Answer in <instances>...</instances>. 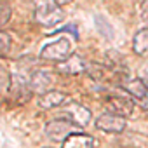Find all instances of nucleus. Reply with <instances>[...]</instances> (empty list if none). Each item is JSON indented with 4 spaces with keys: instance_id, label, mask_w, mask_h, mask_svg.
<instances>
[{
    "instance_id": "nucleus-1",
    "label": "nucleus",
    "mask_w": 148,
    "mask_h": 148,
    "mask_svg": "<svg viewBox=\"0 0 148 148\" xmlns=\"http://www.w3.org/2000/svg\"><path fill=\"white\" fill-rule=\"evenodd\" d=\"M35 19L44 26H56L64 19V11L58 2L47 0L35 5Z\"/></svg>"
},
{
    "instance_id": "nucleus-2",
    "label": "nucleus",
    "mask_w": 148,
    "mask_h": 148,
    "mask_svg": "<svg viewBox=\"0 0 148 148\" xmlns=\"http://www.w3.org/2000/svg\"><path fill=\"white\" fill-rule=\"evenodd\" d=\"M71 56V40L68 37H59L54 42H49L47 45L42 47L40 58L45 61H54V63H63Z\"/></svg>"
},
{
    "instance_id": "nucleus-3",
    "label": "nucleus",
    "mask_w": 148,
    "mask_h": 148,
    "mask_svg": "<svg viewBox=\"0 0 148 148\" xmlns=\"http://www.w3.org/2000/svg\"><path fill=\"white\" fill-rule=\"evenodd\" d=\"M61 113H63L64 120L71 122L77 127H86L91 122V117H92L89 108H86L84 105H79V103H73V101H70V105H66Z\"/></svg>"
},
{
    "instance_id": "nucleus-4",
    "label": "nucleus",
    "mask_w": 148,
    "mask_h": 148,
    "mask_svg": "<svg viewBox=\"0 0 148 148\" xmlns=\"http://www.w3.org/2000/svg\"><path fill=\"white\" fill-rule=\"evenodd\" d=\"M73 127L75 125L68 120H64V119H54V120L45 124L44 132L51 141H61L63 143L70 134H73Z\"/></svg>"
},
{
    "instance_id": "nucleus-5",
    "label": "nucleus",
    "mask_w": 148,
    "mask_h": 148,
    "mask_svg": "<svg viewBox=\"0 0 148 148\" xmlns=\"http://www.w3.org/2000/svg\"><path fill=\"white\" fill-rule=\"evenodd\" d=\"M106 106L110 113L119 115V117H129L134 112V101L129 96H120V94H112L106 98Z\"/></svg>"
},
{
    "instance_id": "nucleus-6",
    "label": "nucleus",
    "mask_w": 148,
    "mask_h": 148,
    "mask_svg": "<svg viewBox=\"0 0 148 148\" xmlns=\"http://www.w3.org/2000/svg\"><path fill=\"white\" fill-rule=\"evenodd\" d=\"M127 122L124 117H119V115H113L110 112L106 113H101L98 119H96V127L103 132H110V134H119L125 129Z\"/></svg>"
},
{
    "instance_id": "nucleus-7",
    "label": "nucleus",
    "mask_w": 148,
    "mask_h": 148,
    "mask_svg": "<svg viewBox=\"0 0 148 148\" xmlns=\"http://www.w3.org/2000/svg\"><path fill=\"white\" fill-rule=\"evenodd\" d=\"M52 80H54V77H52L51 71H47V70H37L33 75H32L30 82H28V87H30L32 94L42 96V94L52 91V89H51Z\"/></svg>"
},
{
    "instance_id": "nucleus-8",
    "label": "nucleus",
    "mask_w": 148,
    "mask_h": 148,
    "mask_svg": "<svg viewBox=\"0 0 148 148\" xmlns=\"http://www.w3.org/2000/svg\"><path fill=\"white\" fill-rule=\"evenodd\" d=\"M56 70L59 73H64V75H79V73H84L87 70V63L84 61L82 56L79 54H71L68 59H64L63 63H58Z\"/></svg>"
},
{
    "instance_id": "nucleus-9",
    "label": "nucleus",
    "mask_w": 148,
    "mask_h": 148,
    "mask_svg": "<svg viewBox=\"0 0 148 148\" xmlns=\"http://www.w3.org/2000/svg\"><path fill=\"white\" fill-rule=\"evenodd\" d=\"M66 101H68V94H64L61 91H49L38 98V106L44 110H51V108L63 106Z\"/></svg>"
},
{
    "instance_id": "nucleus-10",
    "label": "nucleus",
    "mask_w": 148,
    "mask_h": 148,
    "mask_svg": "<svg viewBox=\"0 0 148 148\" xmlns=\"http://www.w3.org/2000/svg\"><path fill=\"white\" fill-rule=\"evenodd\" d=\"M61 148H94V138L86 132H73L63 141Z\"/></svg>"
},
{
    "instance_id": "nucleus-11",
    "label": "nucleus",
    "mask_w": 148,
    "mask_h": 148,
    "mask_svg": "<svg viewBox=\"0 0 148 148\" xmlns=\"http://www.w3.org/2000/svg\"><path fill=\"white\" fill-rule=\"evenodd\" d=\"M122 89L129 94V98H134V99H145L148 96V89L146 86L136 77V79H125L122 82Z\"/></svg>"
},
{
    "instance_id": "nucleus-12",
    "label": "nucleus",
    "mask_w": 148,
    "mask_h": 148,
    "mask_svg": "<svg viewBox=\"0 0 148 148\" xmlns=\"http://www.w3.org/2000/svg\"><path fill=\"white\" fill-rule=\"evenodd\" d=\"M11 98L12 101H18V103H26L28 98L32 96V91L28 87V82L23 80V79H18L14 77L12 79V86H11Z\"/></svg>"
},
{
    "instance_id": "nucleus-13",
    "label": "nucleus",
    "mask_w": 148,
    "mask_h": 148,
    "mask_svg": "<svg viewBox=\"0 0 148 148\" xmlns=\"http://www.w3.org/2000/svg\"><path fill=\"white\" fill-rule=\"evenodd\" d=\"M132 51L138 56L148 54V28H141L132 37Z\"/></svg>"
},
{
    "instance_id": "nucleus-14",
    "label": "nucleus",
    "mask_w": 148,
    "mask_h": 148,
    "mask_svg": "<svg viewBox=\"0 0 148 148\" xmlns=\"http://www.w3.org/2000/svg\"><path fill=\"white\" fill-rule=\"evenodd\" d=\"M11 86H12V75H11V71L4 64H0V96L9 94Z\"/></svg>"
},
{
    "instance_id": "nucleus-15",
    "label": "nucleus",
    "mask_w": 148,
    "mask_h": 148,
    "mask_svg": "<svg viewBox=\"0 0 148 148\" xmlns=\"http://www.w3.org/2000/svg\"><path fill=\"white\" fill-rule=\"evenodd\" d=\"M86 71L89 73L92 79H96V80H105L110 75V70L105 68V66H101V64H89Z\"/></svg>"
},
{
    "instance_id": "nucleus-16",
    "label": "nucleus",
    "mask_w": 148,
    "mask_h": 148,
    "mask_svg": "<svg viewBox=\"0 0 148 148\" xmlns=\"http://www.w3.org/2000/svg\"><path fill=\"white\" fill-rule=\"evenodd\" d=\"M12 16V7L5 2H0V28H4Z\"/></svg>"
},
{
    "instance_id": "nucleus-17",
    "label": "nucleus",
    "mask_w": 148,
    "mask_h": 148,
    "mask_svg": "<svg viewBox=\"0 0 148 148\" xmlns=\"http://www.w3.org/2000/svg\"><path fill=\"white\" fill-rule=\"evenodd\" d=\"M9 47H11V37L0 30V56H4L9 51Z\"/></svg>"
},
{
    "instance_id": "nucleus-18",
    "label": "nucleus",
    "mask_w": 148,
    "mask_h": 148,
    "mask_svg": "<svg viewBox=\"0 0 148 148\" xmlns=\"http://www.w3.org/2000/svg\"><path fill=\"white\" fill-rule=\"evenodd\" d=\"M138 79H139V80L146 86V89H148V61L139 66V70H138Z\"/></svg>"
},
{
    "instance_id": "nucleus-19",
    "label": "nucleus",
    "mask_w": 148,
    "mask_h": 148,
    "mask_svg": "<svg viewBox=\"0 0 148 148\" xmlns=\"http://www.w3.org/2000/svg\"><path fill=\"white\" fill-rule=\"evenodd\" d=\"M139 16L143 21H148V2H143L139 5Z\"/></svg>"
},
{
    "instance_id": "nucleus-20",
    "label": "nucleus",
    "mask_w": 148,
    "mask_h": 148,
    "mask_svg": "<svg viewBox=\"0 0 148 148\" xmlns=\"http://www.w3.org/2000/svg\"><path fill=\"white\" fill-rule=\"evenodd\" d=\"M143 101H145V108H146V110H148V96H146V98H145V99H143Z\"/></svg>"
}]
</instances>
